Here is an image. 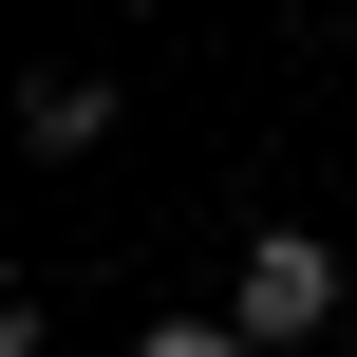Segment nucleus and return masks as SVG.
<instances>
[{"instance_id": "2", "label": "nucleus", "mask_w": 357, "mask_h": 357, "mask_svg": "<svg viewBox=\"0 0 357 357\" xmlns=\"http://www.w3.org/2000/svg\"><path fill=\"white\" fill-rule=\"evenodd\" d=\"M19 132H38V151H94V132H113V75H38Z\"/></svg>"}, {"instance_id": "3", "label": "nucleus", "mask_w": 357, "mask_h": 357, "mask_svg": "<svg viewBox=\"0 0 357 357\" xmlns=\"http://www.w3.org/2000/svg\"><path fill=\"white\" fill-rule=\"evenodd\" d=\"M132 357H245V320H151Z\"/></svg>"}, {"instance_id": "1", "label": "nucleus", "mask_w": 357, "mask_h": 357, "mask_svg": "<svg viewBox=\"0 0 357 357\" xmlns=\"http://www.w3.org/2000/svg\"><path fill=\"white\" fill-rule=\"evenodd\" d=\"M226 320H245V357H301L320 320H339V245H301V226H245V264H226Z\"/></svg>"}]
</instances>
